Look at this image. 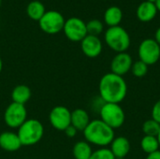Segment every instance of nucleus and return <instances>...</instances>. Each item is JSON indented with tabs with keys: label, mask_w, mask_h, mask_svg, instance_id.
<instances>
[{
	"label": "nucleus",
	"mask_w": 160,
	"mask_h": 159,
	"mask_svg": "<svg viewBox=\"0 0 160 159\" xmlns=\"http://www.w3.org/2000/svg\"><path fill=\"white\" fill-rule=\"evenodd\" d=\"M98 92L100 98L105 103L120 104L127 97L128 84L124 77L109 72L101 77Z\"/></svg>",
	"instance_id": "obj_1"
},
{
	"label": "nucleus",
	"mask_w": 160,
	"mask_h": 159,
	"mask_svg": "<svg viewBox=\"0 0 160 159\" xmlns=\"http://www.w3.org/2000/svg\"><path fill=\"white\" fill-rule=\"evenodd\" d=\"M82 132L84 139L88 143L100 148L111 145L115 138L114 130L100 119L91 120Z\"/></svg>",
	"instance_id": "obj_2"
},
{
	"label": "nucleus",
	"mask_w": 160,
	"mask_h": 159,
	"mask_svg": "<svg viewBox=\"0 0 160 159\" xmlns=\"http://www.w3.org/2000/svg\"><path fill=\"white\" fill-rule=\"evenodd\" d=\"M22 146H32L40 142L44 135V127L38 119H27L17 131Z\"/></svg>",
	"instance_id": "obj_3"
},
{
	"label": "nucleus",
	"mask_w": 160,
	"mask_h": 159,
	"mask_svg": "<svg viewBox=\"0 0 160 159\" xmlns=\"http://www.w3.org/2000/svg\"><path fill=\"white\" fill-rule=\"evenodd\" d=\"M104 39L109 48L117 53L127 52L131 42L129 34L120 25L109 27L105 32Z\"/></svg>",
	"instance_id": "obj_4"
},
{
	"label": "nucleus",
	"mask_w": 160,
	"mask_h": 159,
	"mask_svg": "<svg viewBox=\"0 0 160 159\" xmlns=\"http://www.w3.org/2000/svg\"><path fill=\"white\" fill-rule=\"evenodd\" d=\"M100 120L113 130L120 128L126 121V113L120 104L104 103L99 111Z\"/></svg>",
	"instance_id": "obj_5"
},
{
	"label": "nucleus",
	"mask_w": 160,
	"mask_h": 159,
	"mask_svg": "<svg viewBox=\"0 0 160 159\" xmlns=\"http://www.w3.org/2000/svg\"><path fill=\"white\" fill-rule=\"evenodd\" d=\"M64 16L56 10H49L46 11L42 18L38 21V24L40 29L49 35H55L61 31H63L65 24Z\"/></svg>",
	"instance_id": "obj_6"
},
{
	"label": "nucleus",
	"mask_w": 160,
	"mask_h": 159,
	"mask_svg": "<svg viewBox=\"0 0 160 159\" xmlns=\"http://www.w3.org/2000/svg\"><path fill=\"white\" fill-rule=\"evenodd\" d=\"M27 120V110L24 105L11 102L4 112V122L10 128H19Z\"/></svg>",
	"instance_id": "obj_7"
},
{
	"label": "nucleus",
	"mask_w": 160,
	"mask_h": 159,
	"mask_svg": "<svg viewBox=\"0 0 160 159\" xmlns=\"http://www.w3.org/2000/svg\"><path fill=\"white\" fill-rule=\"evenodd\" d=\"M138 54L140 60L147 66L155 65L160 60V45L155 38H145L139 46Z\"/></svg>",
	"instance_id": "obj_8"
},
{
	"label": "nucleus",
	"mask_w": 160,
	"mask_h": 159,
	"mask_svg": "<svg viewBox=\"0 0 160 159\" xmlns=\"http://www.w3.org/2000/svg\"><path fill=\"white\" fill-rule=\"evenodd\" d=\"M63 32L67 38L73 42H81L88 35L86 22L78 17H71L66 20Z\"/></svg>",
	"instance_id": "obj_9"
},
{
	"label": "nucleus",
	"mask_w": 160,
	"mask_h": 159,
	"mask_svg": "<svg viewBox=\"0 0 160 159\" xmlns=\"http://www.w3.org/2000/svg\"><path fill=\"white\" fill-rule=\"evenodd\" d=\"M51 126L59 131H64L71 125V112L65 106H55L49 113Z\"/></svg>",
	"instance_id": "obj_10"
},
{
	"label": "nucleus",
	"mask_w": 160,
	"mask_h": 159,
	"mask_svg": "<svg viewBox=\"0 0 160 159\" xmlns=\"http://www.w3.org/2000/svg\"><path fill=\"white\" fill-rule=\"evenodd\" d=\"M132 64V57L127 52L116 53L111 62V72L124 77V75L131 70Z\"/></svg>",
	"instance_id": "obj_11"
},
{
	"label": "nucleus",
	"mask_w": 160,
	"mask_h": 159,
	"mask_svg": "<svg viewBox=\"0 0 160 159\" xmlns=\"http://www.w3.org/2000/svg\"><path fill=\"white\" fill-rule=\"evenodd\" d=\"M81 48L85 56L89 58H96L100 55L103 46L98 37L87 35L81 41Z\"/></svg>",
	"instance_id": "obj_12"
},
{
	"label": "nucleus",
	"mask_w": 160,
	"mask_h": 159,
	"mask_svg": "<svg viewBox=\"0 0 160 159\" xmlns=\"http://www.w3.org/2000/svg\"><path fill=\"white\" fill-rule=\"evenodd\" d=\"M22 147L21 141L17 133L5 131L0 134V148L7 152H16Z\"/></svg>",
	"instance_id": "obj_13"
},
{
	"label": "nucleus",
	"mask_w": 160,
	"mask_h": 159,
	"mask_svg": "<svg viewBox=\"0 0 160 159\" xmlns=\"http://www.w3.org/2000/svg\"><path fill=\"white\" fill-rule=\"evenodd\" d=\"M111 151L116 159H124L129 153L131 145L129 141L123 136L116 137L111 143Z\"/></svg>",
	"instance_id": "obj_14"
},
{
	"label": "nucleus",
	"mask_w": 160,
	"mask_h": 159,
	"mask_svg": "<svg viewBox=\"0 0 160 159\" xmlns=\"http://www.w3.org/2000/svg\"><path fill=\"white\" fill-rule=\"evenodd\" d=\"M158 12V10L157 8L156 4L145 0L143 2H142L139 5V7H137L136 14H137V18L141 22H148L153 21L156 18Z\"/></svg>",
	"instance_id": "obj_15"
},
{
	"label": "nucleus",
	"mask_w": 160,
	"mask_h": 159,
	"mask_svg": "<svg viewBox=\"0 0 160 159\" xmlns=\"http://www.w3.org/2000/svg\"><path fill=\"white\" fill-rule=\"evenodd\" d=\"M89 113L83 109H76L71 112V126L78 131H83L90 123Z\"/></svg>",
	"instance_id": "obj_16"
},
{
	"label": "nucleus",
	"mask_w": 160,
	"mask_h": 159,
	"mask_svg": "<svg viewBox=\"0 0 160 159\" xmlns=\"http://www.w3.org/2000/svg\"><path fill=\"white\" fill-rule=\"evenodd\" d=\"M31 89L25 84H19L15 86L11 92L12 102L22 105H24L31 98Z\"/></svg>",
	"instance_id": "obj_17"
},
{
	"label": "nucleus",
	"mask_w": 160,
	"mask_h": 159,
	"mask_svg": "<svg viewBox=\"0 0 160 159\" xmlns=\"http://www.w3.org/2000/svg\"><path fill=\"white\" fill-rule=\"evenodd\" d=\"M123 19V11L116 6L108 7L104 13V22L109 27L118 26Z\"/></svg>",
	"instance_id": "obj_18"
},
{
	"label": "nucleus",
	"mask_w": 160,
	"mask_h": 159,
	"mask_svg": "<svg viewBox=\"0 0 160 159\" xmlns=\"http://www.w3.org/2000/svg\"><path fill=\"white\" fill-rule=\"evenodd\" d=\"M72 154L75 159H89L93 154L92 146L86 141H79L74 144Z\"/></svg>",
	"instance_id": "obj_19"
},
{
	"label": "nucleus",
	"mask_w": 160,
	"mask_h": 159,
	"mask_svg": "<svg viewBox=\"0 0 160 159\" xmlns=\"http://www.w3.org/2000/svg\"><path fill=\"white\" fill-rule=\"evenodd\" d=\"M45 12H46L45 6L43 5V3L38 0L31 1L26 7L27 16L36 22H38L42 18V16L45 14Z\"/></svg>",
	"instance_id": "obj_20"
},
{
	"label": "nucleus",
	"mask_w": 160,
	"mask_h": 159,
	"mask_svg": "<svg viewBox=\"0 0 160 159\" xmlns=\"http://www.w3.org/2000/svg\"><path fill=\"white\" fill-rule=\"evenodd\" d=\"M141 148L147 155H150L152 153H155V152L160 150L158 137L144 135L141 141Z\"/></svg>",
	"instance_id": "obj_21"
},
{
	"label": "nucleus",
	"mask_w": 160,
	"mask_h": 159,
	"mask_svg": "<svg viewBox=\"0 0 160 159\" xmlns=\"http://www.w3.org/2000/svg\"><path fill=\"white\" fill-rule=\"evenodd\" d=\"M160 130V124L154 119H148L142 124V131L145 136L158 137Z\"/></svg>",
	"instance_id": "obj_22"
},
{
	"label": "nucleus",
	"mask_w": 160,
	"mask_h": 159,
	"mask_svg": "<svg viewBox=\"0 0 160 159\" xmlns=\"http://www.w3.org/2000/svg\"><path fill=\"white\" fill-rule=\"evenodd\" d=\"M148 67L149 66H147L142 61L138 60L136 62H133L130 71L136 78H143L148 73Z\"/></svg>",
	"instance_id": "obj_23"
},
{
	"label": "nucleus",
	"mask_w": 160,
	"mask_h": 159,
	"mask_svg": "<svg viewBox=\"0 0 160 159\" xmlns=\"http://www.w3.org/2000/svg\"><path fill=\"white\" fill-rule=\"evenodd\" d=\"M86 29L88 35L98 37V35L101 34L103 31V23L99 20L94 19L86 22Z\"/></svg>",
	"instance_id": "obj_24"
},
{
	"label": "nucleus",
	"mask_w": 160,
	"mask_h": 159,
	"mask_svg": "<svg viewBox=\"0 0 160 159\" xmlns=\"http://www.w3.org/2000/svg\"><path fill=\"white\" fill-rule=\"evenodd\" d=\"M89 159H116L110 148L103 147L96 151H93V154Z\"/></svg>",
	"instance_id": "obj_25"
},
{
	"label": "nucleus",
	"mask_w": 160,
	"mask_h": 159,
	"mask_svg": "<svg viewBox=\"0 0 160 159\" xmlns=\"http://www.w3.org/2000/svg\"><path fill=\"white\" fill-rule=\"evenodd\" d=\"M152 119L160 124V99H158L152 108Z\"/></svg>",
	"instance_id": "obj_26"
},
{
	"label": "nucleus",
	"mask_w": 160,
	"mask_h": 159,
	"mask_svg": "<svg viewBox=\"0 0 160 159\" xmlns=\"http://www.w3.org/2000/svg\"><path fill=\"white\" fill-rule=\"evenodd\" d=\"M64 132L66 133V135H67L68 138H73V137L76 136L78 130H77L74 127H72V126L70 125L69 127H68L64 130Z\"/></svg>",
	"instance_id": "obj_27"
},
{
	"label": "nucleus",
	"mask_w": 160,
	"mask_h": 159,
	"mask_svg": "<svg viewBox=\"0 0 160 159\" xmlns=\"http://www.w3.org/2000/svg\"><path fill=\"white\" fill-rule=\"evenodd\" d=\"M146 159H160V150L155 153H152L150 155H147Z\"/></svg>",
	"instance_id": "obj_28"
},
{
	"label": "nucleus",
	"mask_w": 160,
	"mask_h": 159,
	"mask_svg": "<svg viewBox=\"0 0 160 159\" xmlns=\"http://www.w3.org/2000/svg\"><path fill=\"white\" fill-rule=\"evenodd\" d=\"M155 40L160 45V27H158V30L156 31V34H155Z\"/></svg>",
	"instance_id": "obj_29"
},
{
	"label": "nucleus",
	"mask_w": 160,
	"mask_h": 159,
	"mask_svg": "<svg viewBox=\"0 0 160 159\" xmlns=\"http://www.w3.org/2000/svg\"><path fill=\"white\" fill-rule=\"evenodd\" d=\"M156 6H157L158 10L160 11V0H157V2H156Z\"/></svg>",
	"instance_id": "obj_30"
},
{
	"label": "nucleus",
	"mask_w": 160,
	"mask_h": 159,
	"mask_svg": "<svg viewBox=\"0 0 160 159\" xmlns=\"http://www.w3.org/2000/svg\"><path fill=\"white\" fill-rule=\"evenodd\" d=\"M2 69H3V62H2V59L0 57V73L2 72Z\"/></svg>",
	"instance_id": "obj_31"
},
{
	"label": "nucleus",
	"mask_w": 160,
	"mask_h": 159,
	"mask_svg": "<svg viewBox=\"0 0 160 159\" xmlns=\"http://www.w3.org/2000/svg\"><path fill=\"white\" fill-rule=\"evenodd\" d=\"M146 1L151 2V3H154V4H156V2H157V0H146Z\"/></svg>",
	"instance_id": "obj_32"
},
{
	"label": "nucleus",
	"mask_w": 160,
	"mask_h": 159,
	"mask_svg": "<svg viewBox=\"0 0 160 159\" xmlns=\"http://www.w3.org/2000/svg\"><path fill=\"white\" fill-rule=\"evenodd\" d=\"M158 142H159V146H160V130H159L158 135Z\"/></svg>",
	"instance_id": "obj_33"
},
{
	"label": "nucleus",
	"mask_w": 160,
	"mask_h": 159,
	"mask_svg": "<svg viewBox=\"0 0 160 159\" xmlns=\"http://www.w3.org/2000/svg\"><path fill=\"white\" fill-rule=\"evenodd\" d=\"M1 2H2V0H0V7H1Z\"/></svg>",
	"instance_id": "obj_34"
}]
</instances>
